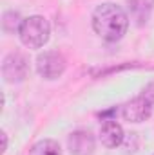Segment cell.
Wrapping results in <instances>:
<instances>
[{"label":"cell","mask_w":154,"mask_h":155,"mask_svg":"<svg viewBox=\"0 0 154 155\" xmlns=\"http://www.w3.org/2000/svg\"><path fill=\"white\" fill-rule=\"evenodd\" d=\"M129 27L125 11L116 4H102L93 13V29L98 36L107 41H118Z\"/></svg>","instance_id":"obj_1"},{"label":"cell","mask_w":154,"mask_h":155,"mask_svg":"<svg viewBox=\"0 0 154 155\" xmlns=\"http://www.w3.org/2000/svg\"><path fill=\"white\" fill-rule=\"evenodd\" d=\"M51 35V25L44 16H29L22 22L18 36L22 40V43L29 49H40L47 43Z\"/></svg>","instance_id":"obj_2"},{"label":"cell","mask_w":154,"mask_h":155,"mask_svg":"<svg viewBox=\"0 0 154 155\" xmlns=\"http://www.w3.org/2000/svg\"><path fill=\"white\" fill-rule=\"evenodd\" d=\"M37 71L45 79H56L65 71V58L56 51H47L37 58Z\"/></svg>","instance_id":"obj_3"},{"label":"cell","mask_w":154,"mask_h":155,"mask_svg":"<svg viewBox=\"0 0 154 155\" xmlns=\"http://www.w3.org/2000/svg\"><path fill=\"white\" fill-rule=\"evenodd\" d=\"M152 101L147 96H138L134 99H131L129 103H125V107L121 108V116L125 117L129 123H142L147 121L152 114Z\"/></svg>","instance_id":"obj_4"},{"label":"cell","mask_w":154,"mask_h":155,"mask_svg":"<svg viewBox=\"0 0 154 155\" xmlns=\"http://www.w3.org/2000/svg\"><path fill=\"white\" fill-rule=\"evenodd\" d=\"M2 74L7 83H18L27 74V61L22 54H9L2 63Z\"/></svg>","instance_id":"obj_5"},{"label":"cell","mask_w":154,"mask_h":155,"mask_svg":"<svg viewBox=\"0 0 154 155\" xmlns=\"http://www.w3.org/2000/svg\"><path fill=\"white\" fill-rule=\"evenodd\" d=\"M69 150L73 155H93L94 152V137L87 130H76L67 139Z\"/></svg>","instance_id":"obj_6"},{"label":"cell","mask_w":154,"mask_h":155,"mask_svg":"<svg viewBox=\"0 0 154 155\" xmlns=\"http://www.w3.org/2000/svg\"><path fill=\"white\" fill-rule=\"evenodd\" d=\"M125 135H123V128L120 123H116L114 119H105L100 126V141L103 146L107 148H116L123 143Z\"/></svg>","instance_id":"obj_7"},{"label":"cell","mask_w":154,"mask_h":155,"mask_svg":"<svg viewBox=\"0 0 154 155\" xmlns=\"http://www.w3.org/2000/svg\"><path fill=\"white\" fill-rule=\"evenodd\" d=\"M29 155H62V150H60L56 141L42 139L29 150Z\"/></svg>","instance_id":"obj_8"},{"label":"cell","mask_w":154,"mask_h":155,"mask_svg":"<svg viewBox=\"0 0 154 155\" xmlns=\"http://www.w3.org/2000/svg\"><path fill=\"white\" fill-rule=\"evenodd\" d=\"M22 22H24V20H20L18 13H15V11H9V13H5V15H4L2 25H4V29H5L7 33H15V31H20V25H22Z\"/></svg>","instance_id":"obj_9"}]
</instances>
